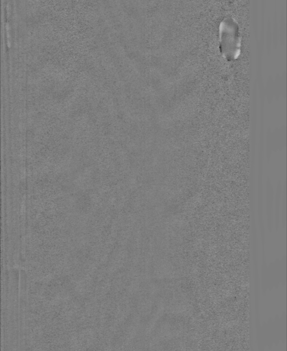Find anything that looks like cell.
<instances>
[{"instance_id": "obj_1", "label": "cell", "mask_w": 287, "mask_h": 351, "mask_svg": "<svg viewBox=\"0 0 287 351\" xmlns=\"http://www.w3.org/2000/svg\"><path fill=\"white\" fill-rule=\"evenodd\" d=\"M219 49L227 61L238 58L241 51V38L239 26L232 18L224 19L219 25Z\"/></svg>"}]
</instances>
